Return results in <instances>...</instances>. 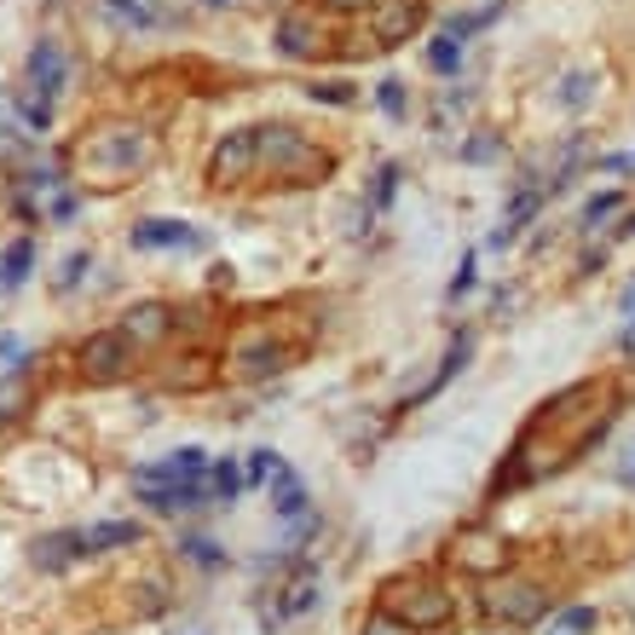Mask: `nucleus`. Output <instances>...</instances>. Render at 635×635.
Wrapping results in <instances>:
<instances>
[{
  "label": "nucleus",
  "mask_w": 635,
  "mask_h": 635,
  "mask_svg": "<svg viewBox=\"0 0 635 635\" xmlns=\"http://www.w3.org/2000/svg\"><path fill=\"white\" fill-rule=\"evenodd\" d=\"M613 416H618V388L606 375L601 381L595 375L572 381V388H561L554 399H543L538 411H531V422L520 427V440H515V451H508V463L497 468L486 497L502 502L508 491H520V486H531V479L578 463V456L606 434V422H613Z\"/></svg>",
  "instance_id": "obj_1"
},
{
  "label": "nucleus",
  "mask_w": 635,
  "mask_h": 635,
  "mask_svg": "<svg viewBox=\"0 0 635 635\" xmlns=\"http://www.w3.org/2000/svg\"><path fill=\"white\" fill-rule=\"evenodd\" d=\"M64 173L75 191H127L162 162V134L139 116H93L64 145Z\"/></svg>",
  "instance_id": "obj_2"
},
{
  "label": "nucleus",
  "mask_w": 635,
  "mask_h": 635,
  "mask_svg": "<svg viewBox=\"0 0 635 635\" xmlns=\"http://www.w3.org/2000/svg\"><path fill=\"white\" fill-rule=\"evenodd\" d=\"M318 329L313 324H289V313H248L232 324V336L220 347V375L243 381V388H261V381L295 370L307 359Z\"/></svg>",
  "instance_id": "obj_3"
},
{
  "label": "nucleus",
  "mask_w": 635,
  "mask_h": 635,
  "mask_svg": "<svg viewBox=\"0 0 635 635\" xmlns=\"http://www.w3.org/2000/svg\"><path fill=\"white\" fill-rule=\"evenodd\" d=\"M341 150L313 139L307 127L295 121H261V168H254V186L272 191H313L324 180H336Z\"/></svg>",
  "instance_id": "obj_4"
},
{
  "label": "nucleus",
  "mask_w": 635,
  "mask_h": 635,
  "mask_svg": "<svg viewBox=\"0 0 635 635\" xmlns=\"http://www.w3.org/2000/svg\"><path fill=\"white\" fill-rule=\"evenodd\" d=\"M139 359L145 352L127 341L116 324H105V329H87L82 341H70L64 352H53V370H59V381H70V388L110 393V388H127V381L139 375Z\"/></svg>",
  "instance_id": "obj_5"
},
{
  "label": "nucleus",
  "mask_w": 635,
  "mask_h": 635,
  "mask_svg": "<svg viewBox=\"0 0 635 635\" xmlns=\"http://www.w3.org/2000/svg\"><path fill=\"white\" fill-rule=\"evenodd\" d=\"M375 606H381L388 618L411 624L416 635H422V629H445V624L456 618V595H451V583H445L440 572H427V567L393 572V578L375 590Z\"/></svg>",
  "instance_id": "obj_6"
},
{
  "label": "nucleus",
  "mask_w": 635,
  "mask_h": 635,
  "mask_svg": "<svg viewBox=\"0 0 635 635\" xmlns=\"http://www.w3.org/2000/svg\"><path fill=\"white\" fill-rule=\"evenodd\" d=\"M352 23H359V18H352ZM352 23L336 18V12H324L318 0H295V7H284V18H277L272 46L289 64H318V59H336V46H329V41H347Z\"/></svg>",
  "instance_id": "obj_7"
},
{
  "label": "nucleus",
  "mask_w": 635,
  "mask_h": 635,
  "mask_svg": "<svg viewBox=\"0 0 635 635\" xmlns=\"http://www.w3.org/2000/svg\"><path fill=\"white\" fill-rule=\"evenodd\" d=\"M53 381H59L53 352H23L18 364L0 370V440L18 434V427L41 411V399H46V388H53Z\"/></svg>",
  "instance_id": "obj_8"
},
{
  "label": "nucleus",
  "mask_w": 635,
  "mask_h": 635,
  "mask_svg": "<svg viewBox=\"0 0 635 635\" xmlns=\"http://www.w3.org/2000/svg\"><path fill=\"white\" fill-rule=\"evenodd\" d=\"M254 168H261V127H232L220 134L209 162H202V186L232 197V191H248L254 186Z\"/></svg>",
  "instance_id": "obj_9"
},
{
  "label": "nucleus",
  "mask_w": 635,
  "mask_h": 635,
  "mask_svg": "<svg viewBox=\"0 0 635 635\" xmlns=\"http://www.w3.org/2000/svg\"><path fill=\"white\" fill-rule=\"evenodd\" d=\"M479 613L497 624H538L549 613V590L526 572H497L486 578V595H479Z\"/></svg>",
  "instance_id": "obj_10"
},
{
  "label": "nucleus",
  "mask_w": 635,
  "mask_h": 635,
  "mask_svg": "<svg viewBox=\"0 0 635 635\" xmlns=\"http://www.w3.org/2000/svg\"><path fill=\"white\" fill-rule=\"evenodd\" d=\"M116 624H145V618H162V613H173V578H168V567H157V561H139L134 572H127L121 583H116Z\"/></svg>",
  "instance_id": "obj_11"
},
{
  "label": "nucleus",
  "mask_w": 635,
  "mask_h": 635,
  "mask_svg": "<svg viewBox=\"0 0 635 635\" xmlns=\"http://www.w3.org/2000/svg\"><path fill=\"white\" fill-rule=\"evenodd\" d=\"M116 329L127 341H134L139 352H162L180 341V300H162V295H145L134 300V307H121Z\"/></svg>",
  "instance_id": "obj_12"
},
{
  "label": "nucleus",
  "mask_w": 635,
  "mask_h": 635,
  "mask_svg": "<svg viewBox=\"0 0 635 635\" xmlns=\"http://www.w3.org/2000/svg\"><path fill=\"white\" fill-rule=\"evenodd\" d=\"M359 30L370 35L375 53H393V46L416 41L427 30V0H375V7L359 18Z\"/></svg>",
  "instance_id": "obj_13"
},
{
  "label": "nucleus",
  "mask_w": 635,
  "mask_h": 635,
  "mask_svg": "<svg viewBox=\"0 0 635 635\" xmlns=\"http://www.w3.org/2000/svg\"><path fill=\"white\" fill-rule=\"evenodd\" d=\"M93 554H87V531L82 526H53V531H35L30 538V567L41 578H64L75 567H87Z\"/></svg>",
  "instance_id": "obj_14"
},
{
  "label": "nucleus",
  "mask_w": 635,
  "mask_h": 635,
  "mask_svg": "<svg viewBox=\"0 0 635 635\" xmlns=\"http://www.w3.org/2000/svg\"><path fill=\"white\" fill-rule=\"evenodd\" d=\"M272 606H277V618H307V613H318V601H324V583H318V567L313 561H300V554H295V561L284 567V578H277L272 583V590H261Z\"/></svg>",
  "instance_id": "obj_15"
},
{
  "label": "nucleus",
  "mask_w": 635,
  "mask_h": 635,
  "mask_svg": "<svg viewBox=\"0 0 635 635\" xmlns=\"http://www.w3.org/2000/svg\"><path fill=\"white\" fill-rule=\"evenodd\" d=\"M214 381H225L220 375V352H202V347H186V352H173V359H162V370H157V388L162 393H209Z\"/></svg>",
  "instance_id": "obj_16"
},
{
  "label": "nucleus",
  "mask_w": 635,
  "mask_h": 635,
  "mask_svg": "<svg viewBox=\"0 0 635 635\" xmlns=\"http://www.w3.org/2000/svg\"><path fill=\"white\" fill-rule=\"evenodd\" d=\"M451 567H456V572L497 578V572H508V543L497 538V531H486V526H463V531L451 538Z\"/></svg>",
  "instance_id": "obj_17"
},
{
  "label": "nucleus",
  "mask_w": 635,
  "mask_h": 635,
  "mask_svg": "<svg viewBox=\"0 0 635 635\" xmlns=\"http://www.w3.org/2000/svg\"><path fill=\"white\" fill-rule=\"evenodd\" d=\"M23 87L41 93V98H53V105L70 93V53H64L53 35H41V41L30 46V59H23Z\"/></svg>",
  "instance_id": "obj_18"
},
{
  "label": "nucleus",
  "mask_w": 635,
  "mask_h": 635,
  "mask_svg": "<svg viewBox=\"0 0 635 635\" xmlns=\"http://www.w3.org/2000/svg\"><path fill=\"white\" fill-rule=\"evenodd\" d=\"M127 248L139 254H162V248H209V232H197L191 220H168V214H150L127 225Z\"/></svg>",
  "instance_id": "obj_19"
},
{
  "label": "nucleus",
  "mask_w": 635,
  "mask_h": 635,
  "mask_svg": "<svg viewBox=\"0 0 635 635\" xmlns=\"http://www.w3.org/2000/svg\"><path fill=\"white\" fill-rule=\"evenodd\" d=\"M87 531V554L93 561H110V554H134V549H145V520H93V526H82Z\"/></svg>",
  "instance_id": "obj_20"
},
{
  "label": "nucleus",
  "mask_w": 635,
  "mask_h": 635,
  "mask_svg": "<svg viewBox=\"0 0 635 635\" xmlns=\"http://www.w3.org/2000/svg\"><path fill=\"white\" fill-rule=\"evenodd\" d=\"M41 261V237L35 232H18L0 243V295H18L23 284H30V272Z\"/></svg>",
  "instance_id": "obj_21"
},
{
  "label": "nucleus",
  "mask_w": 635,
  "mask_h": 635,
  "mask_svg": "<svg viewBox=\"0 0 635 635\" xmlns=\"http://www.w3.org/2000/svg\"><path fill=\"white\" fill-rule=\"evenodd\" d=\"M266 497H272V515H277V520H300V515H313L307 479H300L289 463H277V468H272V479H266Z\"/></svg>",
  "instance_id": "obj_22"
},
{
  "label": "nucleus",
  "mask_w": 635,
  "mask_h": 635,
  "mask_svg": "<svg viewBox=\"0 0 635 635\" xmlns=\"http://www.w3.org/2000/svg\"><path fill=\"white\" fill-rule=\"evenodd\" d=\"M173 561L202 572V578H214V572H225V549L209 538V531H180V538H173Z\"/></svg>",
  "instance_id": "obj_23"
},
{
  "label": "nucleus",
  "mask_w": 635,
  "mask_h": 635,
  "mask_svg": "<svg viewBox=\"0 0 635 635\" xmlns=\"http://www.w3.org/2000/svg\"><path fill=\"white\" fill-rule=\"evenodd\" d=\"M7 105H12V116L23 121V134H30V139L53 134V116H59V105H53V98H41V93H30V87H12V98H7Z\"/></svg>",
  "instance_id": "obj_24"
},
{
  "label": "nucleus",
  "mask_w": 635,
  "mask_h": 635,
  "mask_svg": "<svg viewBox=\"0 0 635 635\" xmlns=\"http://www.w3.org/2000/svg\"><path fill=\"white\" fill-rule=\"evenodd\" d=\"M468 352H474V336H468V329H456V336H451V347H445V364H440V375H434V381H427V388H422V393H416L411 404H422V399H434V393L445 388V381H451L456 370H463V364H468Z\"/></svg>",
  "instance_id": "obj_25"
},
{
  "label": "nucleus",
  "mask_w": 635,
  "mask_h": 635,
  "mask_svg": "<svg viewBox=\"0 0 635 635\" xmlns=\"http://www.w3.org/2000/svg\"><path fill=\"white\" fill-rule=\"evenodd\" d=\"M209 491H214V508H232L243 497V468L232 463V456H214L209 463Z\"/></svg>",
  "instance_id": "obj_26"
},
{
  "label": "nucleus",
  "mask_w": 635,
  "mask_h": 635,
  "mask_svg": "<svg viewBox=\"0 0 635 635\" xmlns=\"http://www.w3.org/2000/svg\"><path fill=\"white\" fill-rule=\"evenodd\" d=\"M502 18V0H491V7H479V12H451L445 23H440V35H451V41H463L468 46V35H479L486 23H497Z\"/></svg>",
  "instance_id": "obj_27"
},
{
  "label": "nucleus",
  "mask_w": 635,
  "mask_h": 635,
  "mask_svg": "<svg viewBox=\"0 0 635 635\" xmlns=\"http://www.w3.org/2000/svg\"><path fill=\"white\" fill-rule=\"evenodd\" d=\"M399 180H404V168H399V162H381V168H375V180H370V191H364V202H370L375 214H388V209H393Z\"/></svg>",
  "instance_id": "obj_28"
},
{
  "label": "nucleus",
  "mask_w": 635,
  "mask_h": 635,
  "mask_svg": "<svg viewBox=\"0 0 635 635\" xmlns=\"http://www.w3.org/2000/svg\"><path fill=\"white\" fill-rule=\"evenodd\" d=\"M427 70L445 75V82H456V70H463V41L434 35V41H427Z\"/></svg>",
  "instance_id": "obj_29"
},
{
  "label": "nucleus",
  "mask_w": 635,
  "mask_h": 635,
  "mask_svg": "<svg viewBox=\"0 0 635 635\" xmlns=\"http://www.w3.org/2000/svg\"><path fill=\"white\" fill-rule=\"evenodd\" d=\"M87 272H93V248H70L64 266H59V277H53V289H59V295H75V289L87 284Z\"/></svg>",
  "instance_id": "obj_30"
},
{
  "label": "nucleus",
  "mask_w": 635,
  "mask_h": 635,
  "mask_svg": "<svg viewBox=\"0 0 635 635\" xmlns=\"http://www.w3.org/2000/svg\"><path fill=\"white\" fill-rule=\"evenodd\" d=\"M375 105H381L388 121H411V87H404L399 75H388V82L375 87Z\"/></svg>",
  "instance_id": "obj_31"
},
{
  "label": "nucleus",
  "mask_w": 635,
  "mask_h": 635,
  "mask_svg": "<svg viewBox=\"0 0 635 635\" xmlns=\"http://www.w3.org/2000/svg\"><path fill=\"white\" fill-rule=\"evenodd\" d=\"M456 157H463V162H497L502 157V134H497V127H474V139H463V150H456Z\"/></svg>",
  "instance_id": "obj_32"
},
{
  "label": "nucleus",
  "mask_w": 635,
  "mask_h": 635,
  "mask_svg": "<svg viewBox=\"0 0 635 635\" xmlns=\"http://www.w3.org/2000/svg\"><path fill=\"white\" fill-rule=\"evenodd\" d=\"M277 463H284V456L266 451V445H261V451H248V463H243V491H261L266 479H272V468H277Z\"/></svg>",
  "instance_id": "obj_33"
},
{
  "label": "nucleus",
  "mask_w": 635,
  "mask_h": 635,
  "mask_svg": "<svg viewBox=\"0 0 635 635\" xmlns=\"http://www.w3.org/2000/svg\"><path fill=\"white\" fill-rule=\"evenodd\" d=\"M307 98H313V105H336V110H347V105H359V87H352V82H313Z\"/></svg>",
  "instance_id": "obj_34"
},
{
  "label": "nucleus",
  "mask_w": 635,
  "mask_h": 635,
  "mask_svg": "<svg viewBox=\"0 0 635 635\" xmlns=\"http://www.w3.org/2000/svg\"><path fill=\"white\" fill-rule=\"evenodd\" d=\"M554 98H561L567 110H583V105H590V98H595V75H590V70L567 75V82H561V93H554Z\"/></svg>",
  "instance_id": "obj_35"
},
{
  "label": "nucleus",
  "mask_w": 635,
  "mask_h": 635,
  "mask_svg": "<svg viewBox=\"0 0 635 635\" xmlns=\"http://www.w3.org/2000/svg\"><path fill=\"white\" fill-rule=\"evenodd\" d=\"M549 635H595V613L590 606H567V613L549 624Z\"/></svg>",
  "instance_id": "obj_36"
},
{
  "label": "nucleus",
  "mask_w": 635,
  "mask_h": 635,
  "mask_svg": "<svg viewBox=\"0 0 635 635\" xmlns=\"http://www.w3.org/2000/svg\"><path fill=\"white\" fill-rule=\"evenodd\" d=\"M624 209V197L618 191H606V197H590V202H583V225H601V220H613Z\"/></svg>",
  "instance_id": "obj_37"
},
{
  "label": "nucleus",
  "mask_w": 635,
  "mask_h": 635,
  "mask_svg": "<svg viewBox=\"0 0 635 635\" xmlns=\"http://www.w3.org/2000/svg\"><path fill=\"white\" fill-rule=\"evenodd\" d=\"M359 635H416L411 624H399V618H388L381 606H370V618L359 624Z\"/></svg>",
  "instance_id": "obj_38"
},
{
  "label": "nucleus",
  "mask_w": 635,
  "mask_h": 635,
  "mask_svg": "<svg viewBox=\"0 0 635 635\" xmlns=\"http://www.w3.org/2000/svg\"><path fill=\"white\" fill-rule=\"evenodd\" d=\"M474 289V254H463V266H456V277L445 284V300H463Z\"/></svg>",
  "instance_id": "obj_39"
},
{
  "label": "nucleus",
  "mask_w": 635,
  "mask_h": 635,
  "mask_svg": "<svg viewBox=\"0 0 635 635\" xmlns=\"http://www.w3.org/2000/svg\"><path fill=\"white\" fill-rule=\"evenodd\" d=\"M23 352H30V347H23V341L12 336V329H0V364H18Z\"/></svg>",
  "instance_id": "obj_40"
},
{
  "label": "nucleus",
  "mask_w": 635,
  "mask_h": 635,
  "mask_svg": "<svg viewBox=\"0 0 635 635\" xmlns=\"http://www.w3.org/2000/svg\"><path fill=\"white\" fill-rule=\"evenodd\" d=\"M202 7H209V12H225V7H237V0H202Z\"/></svg>",
  "instance_id": "obj_41"
},
{
  "label": "nucleus",
  "mask_w": 635,
  "mask_h": 635,
  "mask_svg": "<svg viewBox=\"0 0 635 635\" xmlns=\"http://www.w3.org/2000/svg\"><path fill=\"white\" fill-rule=\"evenodd\" d=\"M624 232H629V237H635V214H629V225H624Z\"/></svg>",
  "instance_id": "obj_42"
}]
</instances>
